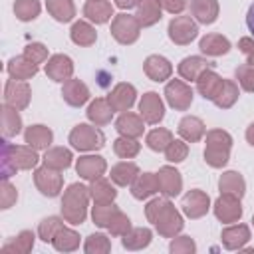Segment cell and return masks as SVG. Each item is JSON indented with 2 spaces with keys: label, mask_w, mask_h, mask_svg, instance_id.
Here are the masks:
<instances>
[{
  "label": "cell",
  "mask_w": 254,
  "mask_h": 254,
  "mask_svg": "<svg viewBox=\"0 0 254 254\" xmlns=\"http://www.w3.org/2000/svg\"><path fill=\"white\" fill-rule=\"evenodd\" d=\"M69 38H71V42H73L75 46L89 48V46L95 44L97 32H95V28H93L89 22L77 20V22H73V26H71V30H69Z\"/></svg>",
  "instance_id": "836d02e7"
},
{
  "label": "cell",
  "mask_w": 254,
  "mask_h": 254,
  "mask_svg": "<svg viewBox=\"0 0 254 254\" xmlns=\"http://www.w3.org/2000/svg\"><path fill=\"white\" fill-rule=\"evenodd\" d=\"M214 216L224 222V224H232V222H238L240 216H242V204H240V198L238 196H232V194H222L214 200Z\"/></svg>",
  "instance_id": "8fae6325"
},
{
  "label": "cell",
  "mask_w": 254,
  "mask_h": 254,
  "mask_svg": "<svg viewBox=\"0 0 254 254\" xmlns=\"http://www.w3.org/2000/svg\"><path fill=\"white\" fill-rule=\"evenodd\" d=\"M218 189L222 194H232V196L242 198L246 192V181L238 171H226L218 179Z\"/></svg>",
  "instance_id": "4dcf8cb0"
},
{
  "label": "cell",
  "mask_w": 254,
  "mask_h": 254,
  "mask_svg": "<svg viewBox=\"0 0 254 254\" xmlns=\"http://www.w3.org/2000/svg\"><path fill=\"white\" fill-rule=\"evenodd\" d=\"M189 155V145L185 139H173L165 149V159L169 163H183Z\"/></svg>",
  "instance_id": "f907efd6"
},
{
  "label": "cell",
  "mask_w": 254,
  "mask_h": 254,
  "mask_svg": "<svg viewBox=\"0 0 254 254\" xmlns=\"http://www.w3.org/2000/svg\"><path fill=\"white\" fill-rule=\"evenodd\" d=\"M62 171H56L48 165H42V167H36L34 171V185L36 189L44 194V196H58L64 189V177L60 175Z\"/></svg>",
  "instance_id": "8992f818"
},
{
  "label": "cell",
  "mask_w": 254,
  "mask_h": 254,
  "mask_svg": "<svg viewBox=\"0 0 254 254\" xmlns=\"http://www.w3.org/2000/svg\"><path fill=\"white\" fill-rule=\"evenodd\" d=\"M139 151H141V143L137 139H133V137L121 135V137H117L113 141V153L119 159H133V157L139 155Z\"/></svg>",
  "instance_id": "ee69618b"
},
{
  "label": "cell",
  "mask_w": 254,
  "mask_h": 254,
  "mask_svg": "<svg viewBox=\"0 0 254 254\" xmlns=\"http://www.w3.org/2000/svg\"><path fill=\"white\" fill-rule=\"evenodd\" d=\"M52 246L58 250V252H73L79 248V234L73 230V228H67V226H62L56 236L52 238Z\"/></svg>",
  "instance_id": "60d3db41"
},
{
  "label": "cell",
  "mask_w": 254,
  "mask_h": 254,
  "mask_svg": "<svg viewBox=\"0 0 254 254\" xmlns=\"http://www.w3.org/2000/svg\"><path fill=\"white\" fill-rule=\"evenodd\" d=\"M153 224H155L159 236H163V238H175L185 226L181 212L175 208V204L171 200H167V204L163 206V210L159 212V216Z\"/></svg>",
  "instance_id": "52a82bcc"
},
{
  "label": "cell",
  "mask_w": 254,
  "mask_h": 254,
  "mask_svg": "<svg viewBox=\"0 0 254 254\" xmlns=\"http://www.w3.org/2000/svg\"><path fill=\"white\" fill-rule=\"evenodd\" d=\"M161 2V8L167 10L169 14H181L187 6V0H159Z\"/></svg>",
  "instance_id": "91938a15"
},
{
  "label": "cell",
  "mask_w": 254,
  "mask_h": 254,
  "mask_svg": "<svg viewBox=\"0 0 254 254\" xmlns=\"http://www.w3.org/2000/svg\"><path fill=\"white\" fill-rule=\"evenodd\" d=\"M139 115L149 125H157V123L163 121V117H165V103H163V99H161V95L157 91L143 93V97L139 101Z\"/></svg>",
  "instance_id": "7c38bea8"
},
{
  "label": "cell",
  "mask_w": 254,
  "mask_h": 254,
  "mask_svg": "<svg viewBox=\"0 0 254 254\" xmlns=\"http://www.w3.org/2000/svg\"><path fill=\"white\" fill-rule=\"evenodd\" d=\"M0 111H2V135L6 139L16 137L22 131V117H20L18 109H14L12 105L4 103L0 107Z\"/></svg>",
  "instance_id": "f35d334b"
},
{
  "label": "cell",
  "mask_w": 254,
  "mask_h": 254,
  "mask_svg": "<svg viewBox=\"0 0 254 254\" xmlns=\"http://www.w3.org/2000/svg\"><path fill=\"white\" fill-rule=\"evenodd\" d=\"M117 210H119V208H117L113 202H107V204H95V206L91 208V218H93L95 226H99V228H107L109 222H111V218H113V214H115Z\"/></svg>",
  "instance_id": "c3c4849f"
},
{
  "label": "cell",
  "mask_w": 254,
  "mask_h": 254,
  "mask_svg": "<svg viewBox=\"0 0 254 254\" xmlns=\"http://www.w3.org/2000/svg\"><path fill=\"white\" fill-rule=\"evenodd\" d=\"M46 75L52 81H58V83H65L67 79H71V75H73V62H71V58L65 56V54L50 56V60L46 64Z\"/></svg>",
  "instance_id": "5bb4252c"
},
{
  "label": "cell",
  "mask_w": 254,
  "mask_h": 254,
  "mask_svg": "<svg viewBox=\"0 0 254 254\" xmlns=\"http://www.w3.org/2000/svg\"><path fill=\"white\" fill-rule=\"evenodd\" d=\"M222 77L214 71V69H206L204 73H200V77L196 79V91L204 97V99H214V95L220 91L222 87Z\"/></svg>",
  "instance_id": "e575fe53"
},
{
  "label": "cell",
  "mask_w": 254,
  "mask_h": 254,
  "mask_svg": "<svg viewBox=\"0 0 254 254\" xmlns=\"http://www.w3.org/2000/svg\"><path fill=\"white\" fill-rule=\"evenodd\" d=\"M167 200H169V196H167V198H153V200L147 202V206H145V216H147L149 222H155V220H157V216H159V212L163 210V206L167 204Z\"/></svg>",
  "instance_id": "6f0895ef"
},
{
  "label": "cell",
  "mask_w": 254,
  "mask_h": 254,
  "mask_svg": "<svg viewBox=\"0 0 254 254\" xmlns=\"http://www.w3.org/2000/svg\"><path fill=\"white\" fill-rule=\"evenodd\" d=\"M83 250L87 254H107L111 250V240L101 234V232H95V234H89L85 238V244H83Z\"/></svg>",
  "instance_id": "7dc6e473"
},
{
  "label": "cell",
  "mask_w": 254,
  "mask_h": 254,
  "mask_svg": "<svg viewBox=\"0 0 254 254\" xmlns=\"http://www.w3.org/2000/svg\"><path fill=\"white\" fill-rule=\"evenodd\" d=\"M179 135L181 139H185L187 143H196L200 141L204 135H206V127H204V121L196 115H187L179 121Z\"/></svg>",
  "instance_id": "603a6c76"
},
{
  "label": "cell",
  "mask_w": 254,
  "mask_h": 254,
  "mask_svg": "<svg viewBox=\"0 0 254 254\" xmlns=\"http://www.w3.org/2000/svg\"><path fill=\"white\" fill-rule=\"evenodd\" d=\"M246 26L254 36V2H252V6L248 8V14H246Z\"/></svg>",
  "instance_id": "6125c7cd"
},
{
  "label": "cell",
  "mask_w": 254,
  "mask_h": 254,
  "mask_svg": "<svg viewBox=\"0 0 254 254\" xmlns=\"http://www.w3.org/2000/svg\"><path fill=\"white\" fill-rule=\"evenodd\" d=\"M220 240L226 250H242L244 244L250 240V228L246 224H230L222 230Z\"/></svg>",
  "instance_id": "44dd1931"
},
{
  "label": "cell",
  "mask_w": 254,
  "mask_h": 254,
  "mask_svg": "<svg viewBox=\"0 0 254 254\" xmlns=\"http://www.w3.org/2000/svg\"><path fill=\"white\" fill-rule=\"evenodd\" d=\"M69 145L75 151H99L105 145V135L97 125L79 123L69 131Z\"/></svg>",
  "instance_id": "277c9868"
},
{
  "label": "cell",
  "mask_w": 254,
  "mask_h": 254,
  "mask_svg": "<svg viewBox=\"0 0 254 254\" xmlns=\"http://www.w3.org/2000/svg\"><path fill=\"white\" fill-rule=\"evenodd\" d=\"M169 250L173 254H194L196 252V244L190 236H175V240H171Z\"/></svg>",
  "instance_id": "11a10c76"
},
{
  "label": "cell",
  "mask_w": 254,
  "mask_h": 254,
  "mask_svg": "<svg viewBox=\"0 0 254 254\" xmlns=\"http://www.w3.org/2000/svg\"><path fill=\"white\" fill-rule=\"evenodd\" d=\"M238 48L246 56V64H254V40L252 38H240Z\"/></svg>",
  "instance_id": "680465c9"
},
{
  "label": "cell",
  "mask_w": 254,
  "mask_h": 254,
  "mask_svg": "<svg viewBox=\"0 0 254 254\" xmlns=\"http://www.w3.org/2000/svg\"><path fill=\"white\" fill-rule=\"evenodd\" d=\"M42 4L40 0H16L14 2V14L22 22H32L40 16Z\"/></svg>",
  "instance_id": "bcb514c9"
},
{
  "label": "cell",
  "mask_w": 254,
  "mask_h": 254,
  "mask_svg": "<svg viewBox=\"0 0 254 254\" xmlns=\"http://www.w3.org/2000/svg\"><path fill=\"white\" fill-rule=\"evenodd\" d=\"M198 48L202 54L210 56V58H218V56H224L230 52V42L226 36L222 34H206L204 38H200L198 42Z\"/></svg>",
  "instance_id": "83f0119b"
},
{
  "label": "cell",
  "mask_w": 254,
  "mask_h": 254,
  "mask_svg": "<svg viewBox=\"0 0 254 254\" xmlns=\"http://www.w3.org/2000/svg\"><path fill=\"white\" fill-rule=\"evenodd\" d=\"M71 161H73V155L69 149L65 147H50L46 149V155H44V165L56 169V171H65L71 167Z\"/></svg>",
  "instance_id": "8d00e7d4"
},
{
  "label": "cell",
  "mask_w": 254,
  "mask_h": 254,
  "mask_svg": "<svg viewBox=\"0 0 254 254\" xmlns=\"http://www.w3.org/2000/svg\"><path fill=\"white\" fill-rule=\"evenodd\" d=\"M206 69H214V64L200 56H189V58L181 60V64H179V75L189 81H196L200 77V73H204Z\"/></svg>",
  "instance_id": "d6986e66"
},
{
  "label": "cell",
  "mask_w": 254,
  "mask_h": 254,
  "mask_svg": "<svg viewBox=\"0 0 254 254\" xmlns=\"http://www.w3.org/2000/svg\"><path fill=\"white\" fill-rule=\"evenodd\" d=\"M131 228H133V226H131L129 216H127L125 212H121V210H117V212L113 214V218H111V222H109V226H107V230H109L113 236H125Z\"/></svg>",
  "instance_id": "816d5d0a"
},
{
  "label": "cell",
  "mask_w": 254,
  "mask_h": 254,
  "mask_svg": "<svg viewBox=\"0 0 254 254\" xmlns=\"http://www.w3.org/2000/svg\"><path fill=\"white\" fill-rule=\"evenodd\" d=\"M24 56L28 58V60H32L34 64H44L46 60H50L48 58V48L44 46V44H40V42H32V44H28L26 48H24Z\"/></svg>",
  "instance_id": "9f6ffc18"
},
{
  "label": "cell",
  "mask_w": 254,
  "mask_h": 254,
  "mask_svg": "<svg viewBox=\"0 0 254 254\" xmlns=\"http://www.w3.org/2000/svg\"><path fill=\"white\" fill-rule=\"evenodd\" d=\"M135 99H137V89H135V85L125 83V81L117 83V85L109 91V95H107V101H109V105L113 107V111H121V113L129 111V109L133 107Z\"/></svg>",
  "instance_id": "9a60e30c"
},
{
  "label": "cell",
  "mask_w": 254,
  "mask_h": 254,
  "mask_svg": "<svg viewBox=\"0 0 254 254\" xmlns=\"http://www.w3.org/2000/svg\"><path fill=\"white\" fill-rule=\"evenodd\" d=\"M143 123H145V119H143L141 115L131 113V111H125V113H121V115L117 117V121H115V129H117L119 135L139 139V137L143 135V131H145Z\"/></svg>",
  "instance_id": "7402d4cb"
},
{
  "label": "cell",
  "mask_w": 254,
  "mask_h": 254,
  "mask_svg": "<svg viewBox=\"0 0 254 254\" xmlns=\"http://www.w3.org/2000/svg\"><path fill=\"white\" fill-rule=\"evenodd\" d=\"M75 171H77V175H79L81 179H85V181L91 183V181H95V179H99V177L105 175L107 163H105V159L99 157V155H83V157L77 159Z\"/></svg>",
  "instance_id": "e0dca14e"
},
{
  "label": "cell",
  "mask_w": 254,
  "mask_h": 254,
  "mask_svg": "<svg viewBox=\"0 0 254 254\" xmlns=\"http://www.w3.org/2000/svg\"><path fill=\"white\" fill-rule=\"evenodd\" d=\"M218 0H190V12L198 24H214L218 18Z\"/></svg>",
  "instance_id": "cb8c5ba5"
},
{
  "label": "cell",
  "mask_w": 254,
  "mask_h": 254,
  "mask_svg": "<svg viewBox=\"0 0 254 254\" xmlns=\"http://www.w3.org/2000/svg\"><path fill=\"white\" fill-rule=\"evenodd\" d=\"M171 141H173V133H171L169 129H165V127H157V129L149 131L147 137H145L147 147H149L151 151H157V153L165 151Z\"/></svg>",
  "instance_id": "f6af8a7d"
},
{
  "label": "cell",
  "mask_w": 254,
  "mask_h": 254,
  "mask_svg": "<svg viewBox=\"0 0 254 254\" xmlns=\"http://www.w3.org/2000/svg\"><path fill=\"white\" fill-rule=\"evenodd\" d=\"M234 73L244 91H254V64H242L236 67Z\"/></svg>",
  "instance_id": "db71d44e"
},
{
  "label": "cell",
  "mask_w": 254,
  "mask_h": 254,
  "mask_svg": "<svg viewBox=\"0 0 254 254\" xmlns=\"http://www.w3.org/2000/svg\"><path fill=\"white\" fill-rule=\"evenodd\" d=\"M141 0H115V6L121 10H129V8H137Z\"/></svg>",
  "instance_id": "94428289"
},
{
  "label": "cell",
  "mask_w": 254,
  "mask_h": 254,
  "mask_svg": "<svg viewBox=\"0 0 254 254\" xmlns=\"http://www.w3.org/2000/svg\"><path fill=\"white\" fill-rule=\"evenodd\" d=\"M252 224H254V216H252Z\"/></svg>",
  "instance_id": "e7e4bbea"
},
{
  "label": "cell",
  "mask_w": 254,
  "mask_h": 254,
  "mask_svg": "<svg viewBox=\"0 0 254 254\" xmlns=\"http://www.w3.org/2000/svg\"><path fill=\"white\" fill-rule=\"evenodd\" d=\"M238 95H240V89H238V83L232 81V79H224L222 81V87L220 91L214 95L212 103L220 109H230L236 101H238Z\"/></svg>",
  "instance_id": "7bdbcfd3"
},
{
  "label": "cell",
  "mask_w": 254,
  "mask_h": 254,
  "mask_svg": "<svg viewBox=\"0 0 254 254\" xmlns=\"http://www.w3.org/2000/svg\"><path fill=\"white\" fill-rule=\"evenodd\" d=\"M91 192L89 187L81 183H71L62 196V216L69 224H81L87 216V204H89Z\"/></svg>",
  "instance_id": "7a4b0ae2"
},
{
  "label": "cell",
  "mask_w": 254,
  "mask_h": 254,
  "mask_svg": "<svg viewBox=\"0 0 254 254\" xmlns=\"http://www.w3.org/2000/svg\"><path fill=\"white\" fill-rule=\"evenodd\" d=\"M38 149L26 145L2 143V179H10L16 171H30L38 165Z\"/></svg>",
  "instance_id": "6da1fadb"
},
{
  "label": "cell",
  "mask_w": 254,
  "mask_h": 254,
  "mask_svg": "<svg viewBox=\"0 0 254 254\" xmlns=\"http://www.w3.org/2000/svg\"><path fill=\"white\" fill-rule=\"evenodd\" d=\"M159 192V183H157V173H139V177L131 185V194L137 200H145Z\"/></svg>",
  "instance_id": "4316f807"
},
{
  "label": "cell",
  "mask_w": 254,
  "mask_h": 254,
  "mask_svg": "<svg viewBox=\"0 0 254 254\" xmlns=\"http://www.w3.org/2000/svg\"><path fill=\"white\" fill-rule=\"evenodd\" d=\"M141 28L143 26L139 24L137 16H131V14H125V12L113 16V20H111V36L121 46L135 44L141 36Z\"/></svg>",
  "instance_id": "5b68a950"
},
{
  "label": "cell",
  "mask_w": 254,
  "mask_h": 254,
  "mask_svg": "<svg viewBox=\"0 0 254 254\" xmlns=\"http://www.w3.org/2000/svg\"><path fill=\"white\" fill-rule=\"evenodd\" d=\"M16 200H18L16 187L8 179H2V185H0V208L2 210H8L10 206L16 204Z\"/></svg>",
  "instance_id": "f5cc1de1"
},
{
  "label": "cell",
  "mask_w": 254,
  "mask_h": 254,
  "mask_svg": "<svg viewBox=\"0 0 254 254\" xmlns=\"http://www.w3.org/2000/svg\"><path fill=\"white\" fill-rule=\"evenodd\" d=\"M246 141L254 147V123H250V125L246 127Z\"/></svg>",
  "instance_id": "be15d7a7"
},
{
  "label": "cell",
  "mask_w": 254,
  "mask_h": 254,
  "mask_svg": "<svg viewBox=\"0 0 254 254\" xmlns=\"http://www.w3.org/2000/svg\"><path fill=\"white\" fill-rule=\"evenodd\" d=\"M181 206H183L185 216L194 220V218H200V216H204V214L208 212V208H210V198H208V194H206L204 190L192 189V190H189V192L183 196Z\"/></svg>",
  "instance_id": "4fadbf2b"
},
{
  "label": "cell",
  "mask_w": 254,
  "mask_h": 254,
  "mask_svg": "<svg viewBox=\"0 0 254 254\" xmlns=\"http://www.w3.org/2000/svg\"><path fill=\"white\" fill-rule=\"evenodd\" d=\"M165 99L167 103L175 109V111H187L192 103V89L189 83H185L183 79H171L165 85Z\"/></svg>",
  "instance_id": "9c48e42d"
},
{
  "label": "cell",
  "mask_w": 254,
  "mask_h": 254,
  "mask_svg": "<svg viewBox=\"0 0 254 254\" xmlns=\"http://www.w3.org/2000/svg\"><path fill=\"white\" fill-rule=\"evenodd\" d=\"M89 192H91V198H93L95 204H107V202H113L115 196H117L115 187H113L107 179H103V177L91 181Z\"/></svg>",
  "instance_id": "ab89813d"
},
{
  "label": "cell",
  "mask_w": 254,
  "mask_h": 254,
  "mask_svg": "<svg viewBox=\"0 0 254 254\" xmlns=\"http://www.w3.org/2000/svg\"><path fill=\"white\" fill-rule=\"evenodd\" d=\"M135 16L143 28L155 26L161 20V2L159 0H141Z\"/></svg>",
  "instance_id": "74e56055"
},
{
  "label": "cell",
  "mask_w": 254,
  "mask_h": 254,
  "mask_svg": "<svg viewBox=\"0 0 254 254\" xmlns=\"http://www.w3.org/2000/svg\"><path fill=\"white\" fill-rule=\"evenodd\" d=\"M46 8L50 12V16L56 20V22H71L73 16H75V6H73V0H46Z\"/></svg>",
  "instance_id": "b9f144b4"
},
{
  "label": "cell",
  "mask_w": 254,
  "mask_h": 254,
  "mask_svg": "<svg viewBox=\"0 0 254 254\" xmlns=\"http://www.w3.org/2000/svg\"><path fill=\"white\" fill-rule=\"evenodd\" d=\"M34 240H36V234L32 230H22L20 234L4 242L0 252L2 254H28L34 248Z\"/></svg>",
  "instance_id": "1f68e13d"
},
{
  "label": "cell",
  "mask_w": 254,
  "mask_h": 254,
  "mask_svg": "<svg viewBox=\"0 0 254 254\" xmlns=\"http://www.w3.org/2000/svg\"><path fill=\"white\" fill-rule=\"evenodd\" d=\"M139 173H141L139 167L133 161L127 159V161H121V163L113 165L109 177H111V183H115L117 187H131L133 181L139 177Z\"/></svg>",
  "instance_id": "484cf974"
},
{
  "label": "cell",
  "mask_w": 254,
  "mask_h": 254,
  "mask_svg": "<svg viewBox=\"0 0 254 254\" xmlns=\"http://www.w3.org/2000/svg\"><path fill=\"white\" fill-rule=\"evenodd\" d=\"M83 16L93 24H105L113 16V4L107 0H87L83 6Z\"/></svg>",
  "instance_id": "d4e9b609"
},
{
  "label": "cell",
  "mask_w": 254,
  "mask_h": 254,
  "mask_svg": "<svg viewBox=\"0 0 254 254\" xmlns=\"http://www.w3.org/2000/svg\"><path fill=\"white\" fill-rule=\"evenodd\" d=\"M24 141L30 145V147H34V149H50V145H52V141H54V133H52V129L50 127H46V125H30V127H26V131H24Z\"/></svg>",
  "instance_id": "d6a6232c"
},
{
  "label": "cell",
  "mask_w": 254,
  "mask_h": 254,
  "mask_svg": "<svg viewBox=\"0 0 254 254\" xmlns=\"http://www.w3.org/2000/svg\"><path fill=\"white\" fill-rule=\"evenodd\" d=\"M64 226V216H48L40 222L38 226V236L44 240V242H52V238L56 236V232Z\"/></svg>",
  "instance_id": "681fc988"
},
{
  "label": "cell",
  "mask_w": 254,
  "mask_h": 254,
  "mask_svg": "<svg viewBox=\"0 0 254 254\" xmlns=\"http://www.w3.org/2000/svg\"><path fill=\"white\" fill-rule=\"evenodd\" d=\"M143 71L145 75L151 79V81H167L173 73V65L171 62L165 58V56H159V54H151L147 56V60L143 62Z\"/></svg>",
  "instance_id": "2e32d148"
},
{
  "label": "cell",
  "mask_w": 254,
  "mask_h": 254,
  "mask_svg": "<svg viewBox=\"0 0 254 254\" xmlns=\"http://www.w3.org/2000/svg\"><path fill=\"white\" fill-rule=\"evenodd\" d=\"M62 97L71 107H81L89 99V87L81 79H67L62 87Z\"/></svg>",
  "instance_id": "ffe728a7"
},
{
  "label": "cell",
  "mask_w": 254,
  "mask_h": 254,
  "mask_svg": "<svg viewBox=\"0 0 254 254\" xmlns=\"http://www.w3.org/2000/svg\"><path fill=\"white\" fill-rule=\"evenodd\" d=\"M87 119L93 123V125H97V127H103V125H107V123H111V117H113V107L109 105V101H107V97H97V99H93L91 103H89V107H87Z\"/></svg>",
  "instance_id": "f546056e"
},
{
  "label": "cell",
  "mask_w": 254,
  "mask_h": 254,
  "mask_svg": "<svg viewBox=\"0 0 254 254\" xmlns=\"http://www.w3.org/2000/svg\"><path fill=\"white\" fill-rule=\"evenodd\" d=\"M151 240H153V232L147 226L131 228L125 236H121V244L127 250H143L151 244Z\"/></svg>",
  "instance_id": "d590c367"
},
{
  "label": "cell",
  "mask_w": 254,
  "mask_h": 254,
  "mask_svg": "<svg viewBox=\"0 0 254 254\" xmlns=\"http://www.w3.org/2000/svg\"><path fill=\"white\" fill-rule=\"evenodd\" d=\"M206 145H204V161L212 169H222L230 159L232 137L224 129H210L206 131Z\"/></svg>",
  "instance_id": "3957f363"
},
{
  "label": "cell",
  "mask_w": 254,
  "mask_h": 254,
  "mask_svg": "<svg viewBox=\"0 0 254 254\" xmlns=\"http://www.w3.org/2000/svg\"><path fill=\"white\" fill-rule=\"evenodd\" d=\"M30 99H32V87L28 85V81L14 79V77L6 81V85H4V103L22 111L30 105Z\"/></svg>",
  "instance_id": "30bf717a"
},
{
  "label": "cell",
  "mask_w": 254,
  "mask_h": 254,
  "mask_svg": "<svg viewBox=\"0 0 254 254\" xmlns=\"http://www.w3.org/2000/svg\"><path fill=\"white\" fill-rule=\"evenodd\" d=\"M6 69H8V75H10V77L26 81V79H32V77L38 73V64H34L32 60H28V58L22 54V56L12 58V60L8 62V65H6Z\"/></svg>",
  "instance_id": "f1b7e54d"
},
{
  "label": "cell",
  "mask_w": 254,
  "mask_h": 254,
  "mask_svg": "<svg viewBox=\"0 0 254 254\" xmlns=\"http://www.w3.org/2000/svg\"><path fill=\"white\" fill-rule=\"evenodd\" d=\"M157 183H159V192H163L165 196H177L183 190V177L175 167H161L157 173Z\"/></svg>",
  "instance_id": "ac0fdd59"
},
{
  "label": "cell",
  "mask_w": 254,
  "mask_h": 254,
  "mask_svg": "<svg viewBox=\"0 0 254 254\" xmlns=\"http://www.w3.org/2000/svg\"><path fill=\"white\" fill-rule=\"evenodd\" d=\"M169 38L177 46H189L198 36V26L190 16H175L169 22Z\"/></svg>",
  "instance_id": "ba28073f"
}]
</instances>
